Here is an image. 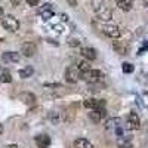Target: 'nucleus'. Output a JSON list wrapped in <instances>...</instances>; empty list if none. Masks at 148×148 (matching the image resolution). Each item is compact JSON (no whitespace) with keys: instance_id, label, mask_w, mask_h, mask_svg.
Returning a JSON list of instances; mask_svg holds the SVG:
<instances>
[{"instance_id":"1","label":"nucleus","mask_w":148,"mask_h":148,"mask_svg":"<svg viewBox=\"0 0 148 148\" xmlns=\"http://www.w3.org/2000/svg\"><path fill=\"white\" fill-rule=\"evenodd\" d=\"M82 77L90 84H96V83H101L104 80V73L101 70H89L88 73H84Z\"/></svg>"},{"instance_id":"2","label":"nucleus","mask_w":148,"mask_h":148,"mask_svg":"<svg viewBox=\"0 0 148 148\" xmlns=\"http://www.w3.org/2000/svg\"><path fill=\"white\" fill-rule=\"evenodd\" d=\"M2 25L5 30H8L10 33H15L19 30V21L14 15H6L2 18Z\"/></svg>"},{"instance_id":"3","label":"nucleus","mask_w":148,"mask_h":148,"mask_svg":"<svg viewBox=\"0 0 148 148\" xmlns=\"http://www.w3.org/2000/svg\"><path fill=\"white\" fill-rule=\"evenodd\" d=\"M82 76L83 74H82V71L79 70L77 65H71L65 70V80L68 83H77L82 79Z\"/></svg>"},{"instance_id":"4","label":"nucleus","mask_w":148,"mask_h":148,"mask_svg":"<svg viewBox=\"0 0 148 148\" xmlns=\"http://www.w3.org/2000/svg\"><path fill=\"white\" fill-rule=\"evenodd\" d=\"M139 125H141V121H139L138 114L136 113H129L127 119L125 121V129L126 130H136V129H139Z\"/></svg>"},{"instance_id":"5","label":"nucleus","mask_w":148,"mask_h":148,"mask_svg":"<svg viewBox=\"0 0 148 148\" xmlns=\"http://www.w3.org/2000/svg\"><path fill=\"white\" fill-rule=\"evenodd\" d=\"M83 105L84 108L88 110H102L105 108V101L104 99H96V98H88V99L83 101Z\"/></svg>"},{"instance_id":"6","label":"nucleus","mask_w":148,"mask_h":148,"mask_svg":"<svg viewBox=\"0 0 148 148\" xmlns=\"http://www.w3.org/2000/svg\"><path fill=\"white\" fill-rule=\"evenodd\" d=\"M102 33L110 37V39H119V37L121 36V31L117 25H114V24H105V25H102Z\"/></svg>"},{"instance_id":"7","label":"nucleus","mask_w":148,"mask_h":148,"mask_svg":"<svg viewBox=\"0 0 148 148\" xmlns=\"http://www.w3.org/2000/svg\"><path fill=\"white\" fill-rule=\"evenodd\" d=\"M53 15H55V9H53V6H52L51 3H45V5H42V8L39 9V16H40L42 19H45V21L51 19Z\"/></svg>"},{"instance_id":"8","label":"nucleus","mask_w":148,"mask_h":148,"mask_svg":"<svg viewBox=\"0 0 148 148\" xmlns=\"http://www.w3.org/2000/svg\"><path fill=\"white\" fill-rule=\"evenodd\" d=\"M21 53L24 56H27V58H31L37 53V46L33 42H25L21 46Z\"/></svg>"},{"instance_id":"9","label":"nucleus","mask_w":148,"mask_h":148,"mask_svg":"<svg viewBox=\"0 0 148 148\" xmlns=\"http://www.w3.org/2000/svg\"><path fill=\"white\" fill-rule=\"evenodd\" d=\"M2 61L5 64H16L21 61V55L18 52H3L2 53Z\"/></svg>"},{"instance_id":"10","label":"nucleus","mask_w":148,"mask_h":148,"mask_svg":"<svg viewBox=\"0 0 148 148\" xmlns=\"http://www.w3.org/2000/svg\"><path fill=\"white\" fill-rule=\"evenodd\" d=\"M18 99L21 102H24L25 105H34L36 104V95L30 93V92H21L18 95Z\"/></svg>"},{"instance_id":"11","label":"nucleus","mask_w":148,"mask_h":148,"mask_svg":"<svg viewBox=\"0 0 148 148\" xmlns=\"http://www.w3.org/2000/svg\"><path fill=\"white\" fill-rule=\"evenodd\" d=\"M105 116H107L105 108H102V110H93L92 113H89V119L93 123H101V120H104Z\"/></svg>"},{"instance_id":"12","label":"nucleus","mask_w":148,"mask_h":148,"mask_svg":"<svg viewBox=\"0 0 148 148\" xmlns=\"http://www.w3.org/2000/svg\"><path fill=\"white\" fill-rule=\"evenodd\" d=\"M34 142L39 148H47L52 141H51V136H47V135H37L34 138Z\"/></svg>"},{"instance_id":"13","label":"nucleus","mask_w":148,"mask_h":148,"mask_svg":"<svg viewBox=\"0 0 148 148\" xmlns=\"http://www.w3.org/2000/svg\"><path fill=\"white\" fill-rule=\"evenodd\" d=\"M80 53L83 55V58L86 59V61H95L96 59V51L93 47H89V46H86V47H82L80 49Z\"/></svg>"},{"instance_id":"14","label":"nucleus","mask_w":148,"mask_h":148,"mask_svg":"<svg viewBox=\"0 0 148 148\" xmlns=\"http://www.w3.org/2000/svg\"><path fill=\"white\" fill-rule=\"evenodd\" d=\"M98 19H101V21H110L111 18H113V10H111L108 6H105L102 10L98 12Z\"/></svg>"},{"instance_id":"15","label":"nucleus","mask_w":148,"mask_h":148,"mask_svg":"<svg viewBox=\"0 0 148 148\" xmlns=\"http://www.w3.org/2000/svg\"><path fill=\"white\" fill-rule=\"evenodd\" d=\"M18 74H19L21 79H28V77H31L33 74H34V68H33L31 65H27V67L21 68V70L18 71Z\"/></svg>"},{"instance_id":"16","label":"nucleus","mask_w":148,"mask_h":148,"mask_svg":"<svg viewBox=\"0 0 148 148\" xmlns=\"http://www.w3.org/2000/svg\"><path fill=\"white\" fill-rule=\"evenodd\" d=\"M74 147L76 148H93L92 142L89 139H84V138H79L74 141Z\"/></svg>"},{"instance_id":"17","label":"nucleus","mask_w":148,"mask_h":148,"mask_svg":"<svg viewBox=\"0 0 148 148\" xmlns=\"http://www.w3.org/2000/svg\"><path fill=\"white\" fill-rule=\"evenodd\" d=\"M116 3L121 10H125V12H129L132 9V5H133L132 0H116Z\"/></svg>"},{"instance_id":"18","label":"nucleus","mask_w":148,"mask_h":148,"mask_svg":"<svg viewBox=\"0 0 148 148\" xmlns=\"http://www.w3.org/2000/svg\"><path fill=\"white\" fill-rule=\"evenodd\" d=\"M120 123H121V120L119 119V117H114V119H110V120H107L105 121V129H117V127H120Z\"/></svg>"},{"instance_id":"19","label":"nucleus","mask_w":148,"mask_h":148,"mask_svg":"<svg viewBox=\"0 0 148 148\" xmlns=\"http://www.w3.org/2000/svg\"><path fill=\"white\" fill-rule=\"evenodd\" d=\"M0 82L2 83H10L12 82V76H10L9 70L0 67Z\"/></svg>"},{"instance_id":"20","label":"nucleus","mask_w":148,"mask_h":148,"mask_svg":"<svg viewBox=\"0 0 148 148\" xmlns=\"http://www.w3.org/2000/svg\"><path fill=\"white\" fill-rule=\"evenodd\" d=\"M113 49L120 55H126L127 52V46L125 43H119V42H113Z\"/></svg>"},{"instance_id":"21","label":"nucleus","mask_w":148,"mask_h":148,"mask_svg":"<svg viewBox=\"0 0 148 148\" xmlns=\"http://www.w3.org/2000/svg\"><path fill=\"white\" fill-rule=\"evenodd\" d=\"M105 6H107L105 5V0H92V9L96 12V14L99 10H102Z\"/></svg>"},{"instance_id":"22","label":"nucleus","mask_w":148,"mask_h":148,"mask_svg":"<svg viewBox=\"0 0 148 148\" xmlns=\"http://www.w3.org/2000/svg\"><path fill=\"white\" fill-rule=\"evenodd\" d=\"M77 67H79V70L82 71V74H84V73H88L89 70H92L89 61H80V62L77 64Z\"/></svg>"},{"instance_id":"23","label":"nucleus","mask_w":148,"mask_h":148,"mask_svg":"<svg viewBox=\"0 0 148 148\" xmlns=\"http://www.w3.org/2000/svg\"><path fill=\"white\" fill-rule=\"evenodd\" d=\"M49 120H51L53 125H58L59 123V113H56V111H52V113H49Z\"/></svg>"},{"instance_id":"24","label":"nucleus","mask_w":148,"mask_h":148,"mask_svg":"<svg viewBox=\"0 0 148 148\" xmlns=\"http://www.w3.org/2000/svg\"><path fill=\"white\" fill-rule=\"evenodd\" d=\"M123 73H127V74H130V73H133V65L132 64H129V62H125V64H123Z\"/></svg>"},{"instance_id":"25","label":"nucleus","mask_w":148,"mask_h":148,"mask_svg":"<svg viewBox=\"0 0 148 148\" xmlns=\"http://www.w3.org/2000/svg\"><path fill=\"white\" fill-rule=\"evenodd\" d=\"M68 45H70L71 47H76V46L80 45V40H79V39H74V37H71V39L68 40Z\"/></svg>"},{"instance_id":"26","label":"nucleus","mask_w":148,"mask_h":148,"mask_svg":"<svg viewBox=\"0 0 148 148\" xmlns=\"http://www.w3.org/2000/svg\"><path fill=\"white\" fill-rule=\"evenodd\" d=\"M119 147L120 148H130L132 144L130 142H123V139H119Z\"/></svg>"},{"instance_id":"27","label":"nucleus","mask_w":148,"mask_h":148,"mask_svg":"<svg viewBox=\"0 0 148 148\" xmlns=\"http://www.w3.org/2000/svg\"><path fill=\"white\" fill-rule=\"evenodd\" d=\"M39 2H40V0H27L28 6H37V5H39Z\"/></svg>"},{"instance_id":"28","label":"nucleus","mask_w":148,"mask_h":148,"mask_svg":"<svg viewBox=\"0 0 148 148\" xmlns=\"http://www.w3.org/2000/svg\"><path fill=\"white\" fill-rule=\"evenodd\" d=\"M45 86L46 88H61V84H58V83H46Z\"/></svg>"},{"instance_id":"29","label":"nucleus","mask_w":148,"mask_h":148,"mask_svg":"<svg viewBox=\"0 0 148 148\" xmlns=\"http://www.w3.org/2000/svg\"><path fill=\"white\" fill-rule=\"evenodd\" d=\"M67 3H68L71 8H76V6H77V0H67Z\"/></svg>"},{"instance_id":"30","label":"nucleus","mask_w":148,"mask_h":148,"mask_svg":"<svg viewBox=\"0 0 148 148\" xmlns=\"http://www.w3.org/2000/svg\"><path fill=\"white\" fill-rule=\"evenodd\" d=\"M61 19H62V21H68V15L67 14H62V15H61Z\"/></svg>"},{"instance_id":"31","label":"nucleus","mask_w":148,"mask_h":148,"mask_svg":"<svg viewBox=\"0 0 148 148\" xmlns=\"http://www.w3.org/2000/svg\"><path fill=\"white\" fill-rule=\"evenodd\" d=\"M0 18H3V9L0 8Z\"/></svg>"},{"instance_id":"32","label":"nucleus","mask_w":148,"mask_h":148,"mask_svg":"<svg viewBox=\"0 0 148 148\" xmlns=\"http://www.w3.org/2000/svg\"><path fill=\"white\" fill-rule=\"evenodd\" d=\"M145 3H148V0H145Z\"/></svg>"}]
</instances>
